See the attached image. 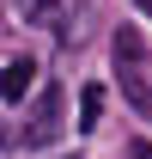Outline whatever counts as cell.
Returning a JSON list of instances; mask_svg holds the SVG:
<instances>
[{
    "mask_svg": "<svg viewBox=\"0 0 152 159\" xmlns=\"http://www.w3.org/2000/svg\"><path fill=\"white\" fill-rule=\"evenodd\" d=\"M128 159H152V141H128Z\"/></svg>",
    "mask_w": 152,
    "mask_h": 159,
    "instance_id": "8992f818",
    "label": "cell"
},
{
    "mask_svg": "<svg viewBox=\"0 0 152 159\" xmlns=\"http://www.w3.org/2000/svg\"><path fill=\"white\" fill-rule=\"evenodd\" d=\"M110 55H116V67H122V92H128V104H134V110H152V86H146V37H140L134 25H122V31H116V43H110Z\"/></svg>",
    "mask_w": 152,
    "mask_h": 159,
    "instance_id": "6da1fadb",
    "label": "cell"
},
{
    "mask_svg": "<svg viewBox=\"0 0 152 159\" xmlns=\"http://www.w3.org/2000/svg\"><path fill=\"white\" fill-rule=\"evenodd\" d=\"M61 104H67V92L61 86H43L37 92V104H31V116H24V147H55L61 141Z\"/></svg>",
    "mask_w": 152,
    "mask_h": 159,
    "instance_id": "7a4b0ae2",
    "label": "cell"
},
{
    "mask_svg": "<svg viewBox=\"0 0 152 159\" xmlns=\"http://www.w3.org/2000/svg\"><path fill=\"white\" fill-rule=\"evenodd\" d=\"M31 86H37V61H6V67H0V98L6 104H24Z\"/></svg>",
    "mask_w": 152,
    "mask_h": 159,
    "instance_id": "3957f363",
    "label": "cell"
},
{
    "mask_svg": "<svg viewBox=\"0 0 152 159\" xmlns=\"http://www.w3.org/2000/svg\"><path fill=\"white\" fill-rule=\"evenodd\" d=\"M134 6H140V12H146V19H152V0H134Z\"/></svg>",
    "mask_w": 152,
    "mask_h": 159,
    "instance_id": "52a82bcc",
    "label": "cell"
},
{
    "mask_svg": "<svg viewBox=\"0 0 152 159\" xmlns=\"http://www.w3.org/2000/svg\"><path fill=\"white\" fill-rule=\"evenodd\" d=\"M19 19H24V25H55L61 6H55V0H19Z\"/></svg>",
    "mask_w": 152,
    "mask_h": 159,
    "instance_id": "5b68a950",
    "label": "cell"
},
{
    "mask_svg": "<svg viewBox=\"0 0 152 159\" xmlns=\"http://www.w3.org/2000/svg\"><path fill=\"white\" fill-rule=\"evenodd\" d=\"M103 122V86H85L79 92V129H97Z\"/></svg>",
    "mask_w": 152,
    "mask_h": 159,
    "instance_id": "277c9868",
    "label": "cell"
}]
</instances>
